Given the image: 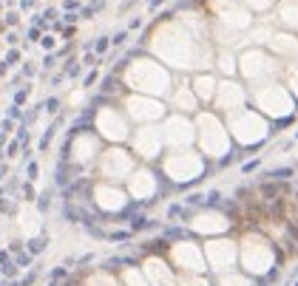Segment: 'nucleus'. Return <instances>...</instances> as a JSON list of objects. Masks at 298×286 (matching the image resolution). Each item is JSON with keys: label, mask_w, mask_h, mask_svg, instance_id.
Instances as JSON below:
<instances>
[{"label": "nucleus", "mask_w": 298, "mask_h": 286, "mask_svg": "<svg viewBox=\"0 0 298 286\" xmlns=\"http://www.w3.org/2000/svg\"><path fill=\"white\" fill-rule=\"evenodd\" d=\"M150 54L165 62L173 74H196V71H213V54L216 46L210 40L199 37L173 14L159 20L148 34Z\"/></svg>", "instance_id": "f257e3e1"}, {"label": "nucleus", "mask_w": 298, "mask_h": 286, "mask_svg": "<svg viewBox=\"0 0 298 286\" xmlns=\"http://www.w3.org/2000/svg\"><path fill=\"white\" fill-rule=\"evenodd\" d=\"M173 79L176 74L159 62L156 57H139L131 59V65L125 68V85L137 94H148V97H165L168 99L170 88H173Z\"/></svg>", "instance_id": "f03ea898"}, {"label": "nucleus", "mask_w": 298, "mask_h": 286, "mask_svg": "<svg viewBox=\"0 0 298 286\" xmlns=\"http://www.w3.org/2000/svg\"><path fill=\"white\" fill-rule=\"evenodd\" d=\"M278 249L276 241L261 229H247L238 235V269L250 278H264L276 269Z\"/></svg>", "instance_id": "7ed1b4c3"}, {"label": "nucleus", "mask_w": 298, "mask_h": 286, "mask_svg": "<svg viewBox=\"0 0 298 286\" xmlns=\"http://www.w3.org/2000/svg\"><path fill=\"white\" fill-rule=\"evenodd\" d=\"M193 125H196V150L205 159H224L233 150V139L224 125V116L216 114L213 108H202L193 114Z\"/></svg>", "instance_id": "20e7f679"}, {"label": "nucleus", "mask_w": 298, "mask_h": 286, "mask_svg": "<svg viewBox=\"0 0 298 286\" xmlns=\"http://www.w3.org/2000/svg\"><path fill=\"white\" fill-rule=\"evenodd\" d=\"M224 125L230 130V139L233 145H241V148H256L264 139L273 133V125L264 114H258L253 105L247 108H238L233 114H224Z\"/></svg>", "instance_id": "39448f33"}, {"label": "nucleus", "mask_w": 298, "mask_h": 286, "mask_svg": "<svg viewBox=\"0 0 298 286\" xmlns=\"http://www.w3.org/2000/svg\"><path fill=\"white\" fill-rule=\"evenodd\" d=\"M281 71H284V62L264 46H247L238 54V77L247 88L270 82V79H281Z\"/></svg>", "instance_id": "423d86ee"}, {"label": "nucleus", "mask_w": 298, "mask_h": 286, "mask_svg": "<svg viewBox=\"0 0 298 286\" xmlns=\"http://www.w3.org/2000/svg\"><path fill=\"white\" fill-rule=\"evenodd\" d=\"M250 91V105L258 111V114H264L267 119H278V122H284L296 114V99L293 94L287 91V85L281 82V79H270V82H261V85H253Z\"/></svg>", "instance_id": "0eeeda50"}, {"label": "nucleus", "mask_w": 298, "mask_h": 286, "mask_svg": "<svg viewBox=\"0 0 298 286\" xmlns=\"http://www.w3.org/2000/svg\"><path fill=\"white\" fill-rule=\"evenodd\" d=\"M159 165H162V173L170 181L190 184V181L205 176L208 159L202 156L196 148H179V150H165V156H159Z\"/></svg>", "instance_id": "6e6552de"}, {"label": "nucleus", "mask_w": 298, "mask_h": 286, "mask_svg": "<svg viewBox=\"0 0 298 286\" xmlns=\"http://www.w3.org/2000/svg\"><path fill=\"white\" fill-rule=\"evenodd\" d=\"M202 249H205L208 272H213V275H222V272L238 269V238H230V235L205 238Z\"/></svg>", "instance_id": "1a4fd4ad"}, {"label": "nucleus", "mask_w": 298, "mask_h": 286, "mask_svg": "<svg viewBox=\"0 0 298 286\" xmlns=\"http://www.w3.org/2000/svg\"><path fill=\"white\" fill-rule=\"evenodd\" d=\"M159 125H162V136H165V148L168 150L196 148V125H193V116L168 111Z\"/></svg>", "instance_id": "9d476101"}, {"label": "nucleus", "mask_w": 298, "mask_h": 286, "mask_svg": "<svg viewBox=\"0 0 298 286\" xmlns=\"http://www.w3.org/2000/svg\"><path fill=\"white\" fill-rule=\"evenodd\" d=\"M205 9H208V17L222 23V26H230V29L247 31L253 23H256V14L241 6L238 0H205Z\"/></svg>", "instance_id": "9b49d317"}, {"label": "nucleus", "mask_w": 298, "mask_h": 286, "mask_svg": "<svg viewBox=\"0 0 298 286\" xmlns=\"http://www.w3.org/2000/svg\"><path fill=\"white\" fill-rule=\"evenodd\" d=\"M170 267L176 272H208V264H205V249L199 241L193 238H179L168 247V255Z\"/></svg>", "instance_id": "f8f14e48"}, {"label": "nucleus", "mask_w": 298, "mask_h": 286, "mask_svg": "<svg viewBox=\"0 0 298 286\" xmlns=\"http://www.w3.org/2000/svg\"><path fill=\"white\" fill-rule=\"evenodd\" d=\"M210 105H213V111L222 114V116H224V114H233V111L247 108L250 105V91L238 77H219L216 97H213Z\"/></svg>", "instance_id": "ddd939ff"}, {"label": "nucleus", "mask_w": 298, "mask_h": 286, "mask_svg": "<svg viewBox=\"0 0 298 286\" xmlns=\"http://www.w3.org/2000/svg\"><path fill=\"white\" fill-rule=\"evenodd\" d=\"M134 168H137V156L131 150H125L122 145H111L99 156V173H102V178H108L114 184L117 181H125L134 173Z\"/></svg>", "instance_id": "4468645a"}, {"label": "nucleus", "mask_w": 298, "mask_h": 286, "mask_svg": "<svg viewBox=\"0 0 298 286\" xmlns=\"http://www.w3.org/2000/svg\"><path fill=\"white\" fill-rule=\"evenodd\" d=\"M131 145H134V156H139L142 162H153L162 156L165 150V136H162V125L159 122H148V125H139L131 133Z\"/></svg>", "instance_id": "2eb2a0df"}, {"label": "nucleus", "mask_w": 298, "mask_h": 286, "mask_svg": "<svg viewBox=\"0 0 298 286\" xmlns=\"http://www.w3.org/2000/svg\"><path fill=\"white\" fill-rule=\"evenodd\" d=\"M125 114L128 119H134L137 125H148V122H162L168 108H165V102L159 97H148V94H131L125 99Z\"/></svg>", "instance_id": "dca6fc26"}, {"label": "nucleus", "mask_w": 298, "mask_h": 286, "mask_svg": "<svg viewBox=\"0 0 298 286\" xmlns=\"http://www.w3.org/2000/svg\"><path fill=\"white\" fill-rule=\"evenodd\" d=\"M97 130L102 139H108L111 145H122L131 139V125L128 114L119 108H102L97 114Z\"/></svg>", "instance_id": "f3484780"}, {"label": "nucleus", "mask_w": 298, "mask_h": 286, "mask_svg": "<svg viewBox=\"0 0 298 286\" xmlns=\"http://www.w3.org/2000/svg\"><path fill=\"white\" fill-rule=\"evenodd\" d=\"M188 227H190V232H196L202 238H213V235H227L233 221H230L227 213L208 207V210H199L196 216H190Z\"/></svg>", "instance_id": "a211bd4d"}, {"label": "nucleus", "mask_w": 298, "mask_h": 286, "mask_svg": "<svg viewBox=\"0 0 298 286\" xmlns=\"http://www.w3.org/2000/svg\"><path fill=\"white\" fill-rule=\"evenodd\" d=\"M168 111L188 114V116H193L196 111H202V102L196 99V94L190 88V77L179 74V77L173 79V88H170V94H168Z\"/></svg>", "instance_id": "6ab92c4d"}, {"label": "nucleus", "mask_w": 298, "mask_h": 286, "mask_svg": "<svg viewBox=\"0 0 298 286\" xmlns=\"http://www.w3.org/2000/svg\"><path fill=\"white\" fill-rule=\"evenodd\" d=\"M139 269L150 286H176V269L170 267L165 255H148Z\"/></svg>", "instance_id": "aec40b11"}, {"label": "nucleus", "mask_w": 298, "mask_h": 286, "mask_svg": "<svg viewBox=\"0 0 298 286\" xmlns=\"http://www.w3.org/2000/svg\"><path fill=\"white\" fill-rule=\"evenodd\" d=\"M125 190H128L131 198H139V201H145V198H153L159 190V178L156 173L150 168H134L128 178H125Z\"/></svg>", "instance_id": "412c9836"}, {"label": "nucleus", "mask_w": 298, "mask_h": 286, "mask_svg": "<svg viewBox=\"0 0 298 286\" xmlns=\"http://www.w3.org/2000/svg\"><path fill=\"white\" fill-rule=\"evenodd\" d=\"M216 85H219L216 71H196V74H190V88H193V94H196V99L202 105H210L213 102Z\"/></svg>", "instance_id": "4be33fe9"}, {"label": "nucleus", "mask_w": 298, "mask_h": 286, "mask_svg": "<svg viewBox=\"0 0 298 286\" xmlns=\"http://www.w3.org/2000/svg\"><path fill=\"white\" fill-rule=\"evenodd\" d=\"M94 198H97V204L102 210H108V213H114V210H122L125 204H128V190H122L119 184H99L97 190H94Z\"/></svg>", "instance_id": "5701e85b"}, {"label": "nucleus", "mask_w": 298, "mask_h": 286, "mask_svg": "<svg viewBox=\"0 0 298 286\" xmlns=\"http://www.w3.org/2000/svg\"><path fill=\"white\" fill-rule=\"evenodd\" d=\"M213 71L219 77H238V54L233 49H216L213 54Z\"/></svg>", "instance_id": "b1692460"}, {"label": "nucleus", "mask_w": 298, "mask_h": 286, "mask_svg": "<svg viewBox=\"0 0 298 286\" xmlns=\"http://www.w3.org/2000/svg\"><path fill=\"white\" fill-rule=\"evenodd\" d=\"M216 286H253V278L241 269H230V272L216 275Z\"/></svg>", "instance_id": "393cba45"}, {"label": "nucleus", "mask_w": 298, "mask_h": 286, "mask_svg": "<svg viewBox=\"0 0 298 286\" xmlns=\"http://www.w3.org/2000/svg\"><path fill=\"white\" fill-rule=\"evenodd\" d=\"M74 145H77V162H88V159H94L99 153V142L94 136H79L77 142H74Z\"/></svg>", "instance_id": "a878e982"}, {"label": "nucleus", "mask_w": 298, "mask_h": 286, "mask_svg": "<svg viewBox=\"0 0 298 286\" xmlns=\"http://www.w3.org/2000/svg\"><path fill=\"white\" fill-rule=\"evenodd\" d=\"M278 20H281L290 31L298 34V3H290V0L281 3V6H278Z\"/></svg>", "instance_id": "bb28decb"}, {"label": "nucleus", "mask_w": 298, "mask_h": 286, "mask_svg": "<svg viewBox=\"0 0 298 286\" xmlns=\"http://www.w3.org/2000/svg\"><path fill=\"white\" fill-rule=\"evenodd\" d=\"M176 286H210L208 272H176Z\"/></svg>", "instance_id": "cd10ccee"}, {"label": "nucleus", "mask_w": 298, "mask_h": 286, "mask_svg": "<svg viewBox=\"0 0 298 286\" xmlns=\"http://www.w3.org/2000/svg\"><path fill=\"white\" fill-rule=\"evenodd\" d=\"M119 281H122V286H150L139 267H125L119 272Z\"/></svg>", "instance_id": "c85d7f7f"}, {"label": "nucleus", "mask_w": 298, "mask_h": 286, "mask_svg": "<svg viewBox=\"0 0 298 286\" xmlns=\"http://www.w3.org/2000/svg\"><path fill=\"white\" fill-rule=\"evenodd\" d=\"M281 82L287 85V91L298 102V65H284V71H281Z\"/></svg>", "instance_id": "c756f323"}, {"label": "nucleus", "mask_w": 298, "mask_h": 286, "mask_svg": "<svg viewBox=\"0 0 298 286\" xmlns=\"http://www.w3.org/2000/svg\"><path fill=\"white\" fill-rule=\"evenodd\" d=\"M85 286H122V281H117V278L108 275V272H94V275H88Z\"/></svg>", "instance_id": "7c9ffc66"}, {"label": "nucleus", "mask_w": 298, "mask_h": 286, "mask_svg": "<svg viewBox=\"0 0 298 286\" xmlns=\"http://www.w3.org/2000/svg\"><path fill=\"white\" fill-rule=\"evenodd\" d=\"M238 3H241V6H247L253 14H261V11L273 9V3H276V0H238Z\"/></svg>", "instance_id": "2f4dec72"}, {"label": "nucleus", "mask_w": 298, "mask_h": 286, "mask_svg": "<svg viewBox=\"0 0 298 286\" xmlns=\"http://www.w3.org/2000/svg\"><path fill=\"white\" fill-rule=\"evenodd\" d=\"M296 139H298V133H296Z\"/></svg>", "instance_id": "473e14b6"}]
</instances>
